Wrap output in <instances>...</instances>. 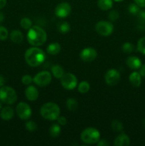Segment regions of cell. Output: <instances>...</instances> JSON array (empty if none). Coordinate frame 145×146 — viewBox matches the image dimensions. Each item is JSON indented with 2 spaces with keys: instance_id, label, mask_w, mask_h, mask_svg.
<instances>
[{
  "instance_id": "obj_1",
  "label": "cell",
  "mask_w": 145,
  "mask_h": 146,
  "mask_svg": "<svg viewBox=\"0 0 145 146\" xmlns=\"http://www.w3.org/2000/svg\"><path fill=\"white\" fill-rule=\"evenodd\" d=\"M25 61L28 66L37 67L41 65L45 59V52L38 46H33L27 49L24 55Z\"/></svg>"
},
{
  "instance_id": "obj_2",
  "label": "cell",
  "mask_w": 145,
  "mask_h": 146,
  "mask_svg": "<svg viewBox=\"0 0 145 146\" xmlns=\"http://www.w3.org/2000/svg\"><path fill=\"white\" fill-rule=\"evenodd\" d=\"M27 41L33 46H40L45 44L47 34L45 30L38 26H33L28 29L26 35Z\"/></svg>"
},
{
  "instance_id": "obj_3",
  "label": "cell",
  "mask_w": 145,
  "mask_h": 146,
  "mask_svg": "<svg viewBox=\"0 0 145 146\" xmlns=\"http://www.w3.org/2000/svg\"><path fill=\"white\" fill-rule=\"evenodd\" d=\"M40 113L44 119L53 121L58 119L61 115V109L55 103L48 102L41 106Z\"/></svg>"
},
{
  "instance_id": "obj_4",
  "label": "cell",
  "mask_w": 145,
  "mask_h": 146,
  "mask_svg": "<svg viewBox=\"0 0 145 146\" xmlns=\"http://www.w3.org/2000/svg\"><path fill=\"white\" fill-rule=\"evenodd\" d=\"M80 139L82 143L87 145L95 144L100 139V133L97 128L88 127L82 131Z\"/></svg>"
},
{
  "instance_id": "obj_5",
  "label": "cell",
  "mask_w": 145,
  "mask_h": 146,
  "mask_svg": "<svg viewBox=\"0 0 145 146\" xmlns=\"http://www.w3.org/2000/svg\"><path fill=\"white\" fill-rule=\"evenodd\" d=\"M0 101L7 105H12L17 101V94L12 87L4 86L0 88Z\"/></svg>"
},
{
  "instance_id": "obj_6",
  "label": "cell",
  "mask_w": 145,
  "mask_h": 146,
  "mask_svg": "<svg viewBox=\"0 0 145 146\" xmlns=\"http://www.w3.org/2000/svg\"><path fill=\"white\" fill-rule=\"evenodd\" d=\"M96 32L102 36H109L114 31V26L110 21H98L95 27Z\"/></svg>"
},
{
  "instance_id": "obj_7",
  "label": "cell",
  "mask_w": 145,
  "mask_h": 146,
  "mask_svg": "<svg viewBox=\"0 0 145 146\" xmlns=\"http://www.w3.org/2000/svg\"><path fill=\"white\" fill-rule=\"evenodd\" d=\"M61 84L65 89L71 91L78 86V79L74 74L71 73H65L61 78Z\"/></svg>"
},
{
  "instance_id": "obj_8",
  "label": "cell",
  "mask_w": 145,
  "mask_h": 146,
  "mask_svg": "<svg viewBox=\"0 0 145 146\" xmlns=\"http://www.w3.org/2000/svg\"><path fill=\"white\" fill-rule=\"evenodd\" d=\"M52 80V75L48 71H42L38 73L34 77V83L40 87H44L49 85Z\"/></svg>"
},
{
  "instance_id": "obj_9",
  "label": "cell",
  "mask_w": 145,
  "mask_h": 146,
  "mask_svg": "<svg viewBox=\"0 0 145 146\" xmlns=\"http://www.w3.org/2000/svg\"><path fill=\"white\" fill-rule=\"evenodd\" d=\"M16 113L21 120H28L32 115V110L30 106L25 102H20L16 107Z\"/></svg>"
},
{
  "instance_id": "obj_10",
  "label": "cell",
  "mask_w": 145,
  "mask_h": 146,
  "mask_svg": "<svg viewBox=\"0 0 145 146\" xmlns=\"http://www.w3.org/2000/svg\"><path fill=\"white\" fill-rule=\"evenodd\" d=\"M71 11H72V7L69 3L61 2L57 4L54 10V13L58 18L64 19L68 17L71 14Z\"/></svg>"
},
{
  "instance_id": "obj_11",
  "label": "cell",
  "mask_w": 145,
  "mask_h": 146,
  "mask_svg": "<svg viewBox=\"0 0 145 146\" xmlns=\"http://www.w3.org/2000/svg\"><path fill=\"white\" fill-rule=\"evenodd\" d=\"M120 74L119 71L115 68L108 70L105 75V81L107 85L115 86L119 83L120 80Z\"/></svg>"
},
{
  "instance_id": "obj_12",
  "label": "cell",
  "mask_w": 145,
  "mask_h": 146,
  "mask_svg": "<svg viewBox=\"0 0 145 146\" xmlns=\"http://www.w3.org/2000/svg\"><path fill=\"white\" fill-rule=\"evenodd\" d=\"M98 56V52L96 50L92 47H87L83 48L80 53V57L81 59L85 62L93 61Z\"/></svg>"
},
{
  "instance_id": "obj_13",
  "label": "cell",
  "mask_w": 145,
  "mask_h": 146,
  "mask_svg": "<svg viewBox=\"0 0 145 146\" xmlns=\"http://www.w3.org/2000/svg\"><path fill=\"white\" fill-rule=\"evenodd\" d=\"M25 96L29 101H35L39 96V91L34 86L28 85L25 90Z\"/></svg>"
},
{
  "instance_id": "obj_14",
  "label": "cell",
  "mask_w": 145,
  "mask_h": 146,
  "mask_svg": "<svg viewBox=\"0 0 145 146\" xmlns=\"http://www.w3.org/2000/svg\"><path fill=\"white\" fill-rule=\"evenodd\" d=\"M126 64L129 68L133 70L139 69L142 64L140 58L135 56H130L128 57L127 58Z\"/></svg>"
},
{
  "instance_id": "obj_15",
  "label": "cell",
  "mask_w": 145,
  "mask_h": 146,
  "mask_svg": "<svg viewBox=\"0 0 145 146\" xmlns=\"http://www.w3.org/2000/svg\"><path fill=\"white\" fill-rule=\"evenodd\" d=\"M130 138L126 133H122L116 137L114 141L115 146H128L130 145Z\"/></svg>"
},
{
  "instance_id": "obj_16",
  "label": "cell",
  "mask_w": 145,
  "mask_h": 146,
  "mask_svg": "<svg viewBox=\"0 0 145 146\" xmlns=\"http://www.w3.org/2000/svg\"><path fill=\"white\" fill-rule=\"evenodd\" d=\"M14 116V111L11 107H2L0 111V117L4 121H10Z\"/></svg>"
},
{
  "instance_id": "obj_17",
  "label": "cell",
  "mask_w": 145,
  "mask_h": 146,
  "mask_svg": "<svg viewBox=\"0 0 145 146\" xmlns=\"http://www.w3.org/2000/svg\"><path fill=\"white\" fill-rule=\"evenodd\" d=\"M129 82L131 83L133 86L139 87L142 84V76L137 71L132 72L129 76Z\"/></svg>"
},
{
  "instance_id": "obj_18",
  "label": "cell",
  "mask_w": 145,
  "mask_h": 146,
  "mask_svg": "<svg viewBox=\"0 0 145 146\" xmlns=\"http://www.w3.org/2000/svg\"><path fill=\"white\" fill-rule=\"evenodd\" d=\"M61 51V46L58 42H53L47 46L46 51L48 54L52 56L58 55Z\"/></svg>"
},
{
  "instance_id": "obj_19",
  "label": "cell",
  "mask_w": 145,
  "mask_h": 146,
  "mask_svg": "<svg viewBox=\"0 0 145 146\" xmlns=\"http://www.w3.org/2000/svg\"><path fill=\"white\" fill-rule=\"evenodd\" d=\"M10 38L11 41L15 44H21L24 40V35L20 30L14 29L10 34Z\"/></svg>"
},
{
  "instance_id": "obj_20",
  "label": "cell",
  "mask_w": 145,
  "mask_h": 146,
  "mask_svg": "<svg viewBox=\"0 0 145 146\" xmlns=\"http://www.w3.org/2000/svg\"><path fill=\"white\" fill-rule=\"evenodd\" d=\"M98 7L102 11H108L113 7V0H98Z\"/></svg>"
},
{
  "instance_id": "obj_21",
  "label": "cell",
  "mask_w": 145,
  "mask_h": 146,
  "mask_svg": "<svg viewBox=\"0 0 145 146\" xmlns=\"http://www.w3.org/2000/svg\"><path fill=\"white\" fill-rule=\"evenodd\" d=\"M51 73H52L53 76L55 78H58V79H61L63 75L65 74L63 68L61 66L58 65V64L52 66V67H51Z\"/></svg>"
},
{
  "instance_id": "obj_22",
  "label": "cell",
  "mask_w": 145,
  "mask_h": 146,
  "mask_svg": "<svg viewBox=\"0 0 145 146\" xmlns=\"http://www.w3.org/2000/svg\"><path fill=\"white\" fill-rule=\"evenodd\" d=\"M49 135L53 138H57L61 133V125L58 123H53L49 128Z\"/></svg>"
},
{
  "instance_id": "obj_23",
  "label": "cell",
  "mask_w": 145,
  "mask_h": 146,
  "mask_svg": "<svg viewBox=\"0 0 145 146\" xmlns=\"http://www.w3.org/2000/svg\"><path fill=\"white\" fill-rule=\"evenodd\" d=\"M66 108L69 110L70 111H75L78 108V102L75 98H69L67 99L66 103Z\"/></svg>"
},
{
  "instance_id": "obj_24",
  "label": "cell",
  "mask_w": 145,
  "mask_h": 146,
  "mask_svg": "<svg viewBox=\"0 0 145 146\" xmlns=\"http://www.w3.org/2000/svg\"><path fill=\"white\" fill-rule=\"evenodd\" d=\"M90 89V85L89 83L86 81H82L78 84V91L80 94H86Z\"/></svg>"
},
{
  "instance_id": "obj_25",
  "label": "cell",
  "mask_w": 145,
  "mask_h": 146,
  "mask_svg": "<svg viewBox=\"0 0 145 146\" xmlns=\"http://www.w3.org/2000/svg\"><path fill=\"white\" fill-rule=\"evenodd\" d=\"M137 20H138V28H141V29H144L145 24V11L140 10L137 14Z\"/></svg>"
},
{
  "instance_id": "obj_26",
  "label": "cell",
  "mask_w": 145,
  "mask_h": 146,
  "mask_svg": "<svg viewBox=\"0 0 145 146\" xmlns=\"http://www.w3.org/2000/svg\"><path fill=\"white\" fill-rule=\"evenodd\" d=\"M58 29L61 34H68L71 31V26L67 21H62L58 25Z\"/></svg>"
},
{
  "instance_id": "obj_27",
  "label": "cell",
  "mask_w": 145,
  "mask_h": 146,
  "mask_svg": "<svg viewBox=\"0 0 145 146\" xmlns=\"http://www.w3.org/2000/svg\"><path fill=\"white\" fill-rule=\"evenodd\" d=\"M111 128L115 132H121L123 131L124 125L123 123L121 122L120 121L118 120H114L112 123H111Z\"/></svg>"
},
{
  "instance_id": "obj_28",
  "label": "cell",
  "mask_w": 145,
  "mask_h": 146,
  "mask_svg": "<svg viewBox=\"0 0 145 146\" xmlns=\"http://www.w3.org/2000/svg\"><path fill=\"white\" fill-rule=\"evenodd\" d=\"M20 25L25 30L30 29L33 27L31 20L29 18H27V17H24V18L21 19V21H20Z\"/></svg>"
},
{
  "instance_id": "obj_29",
  "label": "cell",
  "mask_w": 145,
  "mask_h": 146,
  "mask_svg": "<svg viewBox=\"0 0 145 146\" xmlns=\"http://www.w3.org/2000/svg\"><path fill=\"white\" fill-rule=\"evenodd\" d=\"M134 49V46L131 42H125L122 45V51L125 54H131Z\"/></svg>"
},
{
  "instance_id": "obj_30",
  "label": "cell",
  "mask_w": 145,
  "mask_h": 146,
  "mask_svg": "<svg viewBox=\"0 0 145 146\" xmlns=\"http://www.w3.org/2000/svg\"><path fill=\"white\" fill-rule=\"evenodd\" d=\"M136 48H137L138 51H139L141 54L145 55V36L139 38L137 42Z\"/></svg>"
},
{
  "instance_id": "obj_31",
  "label": "cell",
  "mask_w": 145,
  "mask_h": 146,
  "mask_svg": "<svg viewBox=\"0 0 145 146\" xmlns=\"http://www.w3.org/2000/svg\"><path fill=\"white\" fill-rule=\"evenodd\" d=\"M128 11L132 15H136L140 11V7L136 3H132L128 6Z\"/></svg>"
},
{
  "instance_id": "obj_32",
  "label": "cell",
  "mask_w": 145,
  "mask_h": 146,
  "mask_svg": "<svg viewBox=\"0 0 145 146\" xmlns=\"http://www.w3.org/2000/svg\"><path fill=\"white\" fill-rule=\"evenodd\" d=\"M37 127H38V125H37L36 123L34 121H28L25 123L26 129L30 132L35 131L37 129Z\"/></svg>"
},
{
  "instance_id": "obj_33",
  "label": "cell",
  "mask_w": 145,
  "mask_h": 146,
  "mask_svg": "<svg viewBox=\"0 0 145 146\" xmlns=\"http://www.w3.org/2000/svg\"><path fill=\"white\" fill-rule=\"evenodd\" d=\"M9 36V31L6 27L0 25V41H4Z\"/></svg>"
},
{
  "instance_id": "obj_34",
  "label": "cell",
  "mask_w": 145,
  "mask_h": 146,
  "mask_svg": "<svg viewBox=\"0 0 145 146\" xmlns=\"http://www.w3.org/2000/svg\"><path fill=\"white\" fill-rule=\"evenodd\" d=\"M108 17H109V21H112V22H114V21H116L119 19V14L118 12V11H117L115 9H112L109 11Z\"/></svg>"
},
{
  "instance_id": "obj_35",
  "label": "cell",
  "mask_w": 145,
  "mask_h": 146,
  "mask_svg": "<svg viewBox=\"0 0 145 146\" xmlns=\"http://www.w3.org/2000/svg\"><path fill=\"white\" fill-rule=\"evenodd\" d=\"M33 81H34V78H33L31 75H28V74L24 75V76L21 78V82H22V84H24V85H30Z\"/></svg>"
},
{
  "instance_id": "obj_36",
  "label": "cell",
  "mask_w": 145,
  "mask_h": 146,
  "mask_svg": "<svg viewBox=\"0 0 145 146\" xmlns=\"http://www.w3.org/2000/svg\"><path fill=\"white\" fill-rule=\"evenodd\" d=\"M57 121H58V123L60 125H61V126L65 125L67 124V122H68L65 116H63V115H60L58 118V119H57Z\"/></svg>"
},
{
  "instance_id": "obj_37",
  "label": "cell",
  "mask_w": 145,
  "mask_h": 146,
  "mask_svg": "<svg viewBox=\"0 0 145 146\" xmlns=\"http://www.w3.org/2000/svg\"><path fill=\"white\" fill-rule=\"evenodd\" d=\"M97 145L98 146H108L109 145V142L105 139H100L99 141L97 143Z\"/></svg>"
},
{
  "instance_id": "obj_38",
  "label": "cell",
  "mask_w": 145,
  "mask_h": 146,
  "mask_svg": "<svg viewBox=\"0 0 145 146\" xmlns=\"http://www.w3.org/2000/svg\"><path fill=\"white\" fill-rule=\"evenodd\" d=\"M139 73L142 78H145V64H142L139 68Z\"/></svg>"
},
{
  "instance_id": "obj_39",
  "label": "cell",
  "mask_w": 145,
  "mask_h": 146,
  "mask_svg": "<svg viewBox=\"0 0 145 146\" xmlns=\"http://www.w3.org/2000/svg\"><path fill=\"white\" fill-rule=\"evenodd\" d=\"M134 2L139 6V7H145V0H134Z\"/></svg>"
},
{
  "instance_id": "obj_40",
  "label": "cell",
  "mask_w": 145,
  "mask_h": 146,
  "mask_svg": "<svg viewBox=\"0 0 145 146\" xmlns=\"http://www.w3.org/2000/svg\"><path fill=\"white\" fill-rule=\"evenodd\" d=\"M4 84H5V79H4V76L0 74V88L4 86Z\"/></svg>"
},
{
  "instance_id": "obj_41",
  "label": "cell",
  "mask_w": 145,
  "mask_h": 146,
  "mask_svg": "<svg viewBox=\"0 0 145 146\" xmlns=\"http://www.w3.org/2000/svg\"><path fill=\"white\" fill-rule=\"evenodd\" d=\"M7 2V0H0V9H3L5 7Z\"/></svg>"
},
{
  "instance_id": "obj_42",
  "label": "cell",
  "mask_w": 145,
  "mask_h": 146,
  "mask_svg": "<svg viewBox=\"0 0 145 146\" xmlns=\"http://www.w3.org/2000/svg\"><path fill=\"white\" fill-rule=\"evenodd\" d=\"M4 19H5V17H4V13L0 11V23L4 22Z\"/></svg>"
},
{
  "instance_id": "obj_43",
  "label": "cell",
  "mask_w": 145,
  "mask_h": 146,
  "mask_svg": "<svg viewBox=\"0 0 145 146\" xmlns=\"http://www.w3.org/2000/svg\"><path fill=\"white\" fill-rule=\"evenodd\" d=\"M1 103H2V102L0 101V111H1V109L2 108V104H1Z\"/></svg>"
},
{
  "instance_id": "obj_44",
  "label": "cell",
  "mask_w": 145,
  "mask_h": 146,
  "mask_svg": "<svg viewBox=\"0 0 145 146\" xmlns=\"http://www.w3.org/2000/svg\"><path fill=\"white\" fill-rule=\"evenodd\" d=\"M113 1H117V2H120V1H124V0H113Z\"/></svg>"
},
{
  "instance_id": "obj_45",
  "label": "cell",
  "mask_w": 145,
  "mask_h": 146,
  "mask_svg": "<svg viewBox=\"0 0 145 146\" xmlns=\"http://www.w3.org/2000/svg\"><path fill=\"white\" fill-rule=\"evenodd\" d=\"M143 126L144 127V128H145V118L143 120Z\"/></svg>"
}]
</instances>
